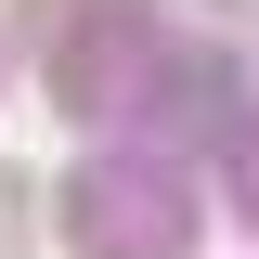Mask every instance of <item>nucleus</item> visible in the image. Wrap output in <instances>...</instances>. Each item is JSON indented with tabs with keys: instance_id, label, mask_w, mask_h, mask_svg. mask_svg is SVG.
I'll return each mask as SVG.
<instances>
[{
	"instance_id": "obj_1",
	"label": "nucleus",
	"mask_w": 259,
	"mask_h": 259,
	"mask_svg": "<svg viewBox=\"0 0 259 259\" xmlns=\"http://www.w3.org/2000/svg\"><path fill=\"white\" fill-rule=\"evenodd\" d=\"M13 221H26V182H13V168H0V246H13Z\"/></svg>"
}]
</instances>
